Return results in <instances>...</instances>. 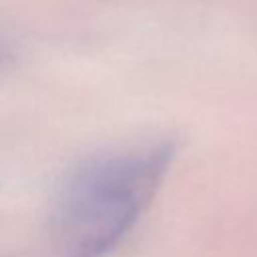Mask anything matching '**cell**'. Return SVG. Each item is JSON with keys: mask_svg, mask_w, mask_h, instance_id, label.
Segmentation results:
<instances>
[{"mask_svg": "<svg viewBox=\"0 0 257 257\" xmlns=\"http://www.w3.org/2000/svg\"><path fill=\"white\" fill-rule=\"evenodd\" d=\"M173 145L98 155L64 183L50 215V241L60 257H102L131 231L149 205Z\"/></svg>", "mask_w": 257, "mask_h": 257, "instance_id": "obj_1", "label": "cell"}, {"mask_svg": "<svg viewBox=\"0 0 257 257\" xmlns=\"http://www.w3.org/2000/svg\"><path fill=\"white\" fill-rule=\"evenodd\" d=\"M6 58H8V52H6V48H4L2 44H0V64H2V62H4Z\"/></svg>", "mask_w": 257, "mask_h": 257, "instance_id": "obj_2", "label": "cell"}]
</instances>
